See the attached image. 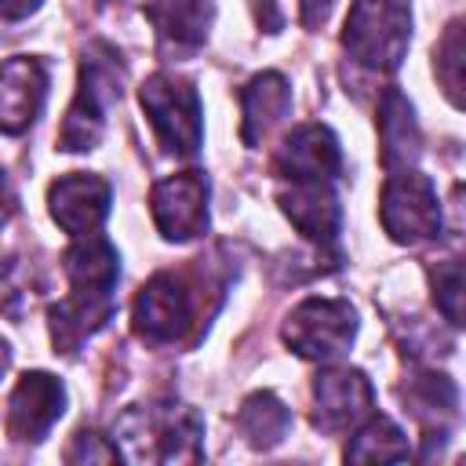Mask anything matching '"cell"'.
<instances>
[{
    "label": "cell",
    "instance_id": "cell-1",
    "mask_svg": "<svg viewBox=\"0 0 466 466\" xmlns=\"http://www.w3.org/2000/svg\"><path fill=\"white\" fill-rule=\"evenodd\" d=\"M411 36L408 0H353L342 29L346 51L368 69H397Z\"/></svg>",
    "mask_w": 466,
    "mask_h": 466
},
{
    "label": "cell",
    "instance_id": "cell-2",
    "mask_svg": "<svg viewBox=\"0 0 466 466\" xmlns=\"http://www.w3.org/2000/svg\"><path fill=\"white\" fill-rule=\"evenodd\" d=\"M116 433L127 441L131 459H175V462H193L200 459V433L204 422L193 408L167 404V408H135L120 419Z\"/></svg>",
    "mask_w": 466,
    "mask_h": 466
},
{
    "label": "cell",
    "instance_id": "cell-3",
    "mask_svg": "<svg viewBox=\"0 0 466 466\" xmlns=\"http://www.w3.org/2000/svg\"><path fill=\"white\" fill-rule=\"evenodd\" d=\"M120 98V62L116 55L98 44L87 58H84V69H80V91L66 113V124H62V135H58V146L76 153V149H91L98 138H102V127H106V109Z\"/></svg>",
    "mask_w": 466,
    "mask_h": 466
},
{
    "label": "cell",
    "instance_id": "cell-4",
    "mask_svg": "<svg viewBox=\"0 0 466 466\" xmlns=\"http://www.w3.org/2000/svg\"><path fill=\"white\" fill-rule=\"evenodd\" d=\"M138 98H142V109H146L160 146L178 153V157H193L200 146V95H197V87L182 76L157 73L142 84Z\"/></svg>",
    "mask_w": 466,
    "mask_h": 466
},
{
    "label": "cell",
    "instance_id": "cell-5",
    "mask_svg": "<svg viewBox=\"0 0 466 466\" xmlns=\"http://www.w3.org/2000/svg\"><path fill=\"white\" fill-rule=\"evenodd\" d=\"M357 313L346 299H306L284 324V342L306 360H335L350 350Z\"/></svg>",
    "mask_w": 466,
    "mask_h": 466
},
{
    "label": "cell",
    "instance_id": "cell-6",
    "mask_svg": "<svg viewBox=\"0 0 466 466\" xmlns=\"http://www.w3.org/2000/svg\"><path fill=\"white\" fill-rule=\"evenodd\" d=\"M197 284L186 273H157L135 299V328L149 342H178L197 324Z\"/></svg>",
    "mask_w": 466,
    "mask_h": 466
},
{
    "label": "cell",
    "instance_id": "cell-7",
    "mask_svg": "<svg viewBox=\"0 0 466 466\" xmlns=\"http://www.w3.org/2000/svg\"><path fill=\"white\" fill-rule=\"evenodd\" d=\"M379 215L386 233L397 244H419L441 233V200L426 175L419 171H397L382 186Z\"/></svg>",
    "mask_w": 466,
    "mask_h": 466
},
{
    "label": "cell",
    "instance_id": "cell-8",
    "mask_svg": "<svg viewBox=\"0 0 466 466\" xmlns=\"http://www.w3.org/2000/svg\"><path fill=\"white\" fill-rule=\"evenodd\" d=\"M149 204L167 240H193L208 229V178L200 171H178L157 182Z\"/></svg>",
    "mask_w": 466,
    "mask_h": 466
},
{
    "label": "cell",
    "instance_id": "cell-9",
    "mask_svg": "<svg viewBox=\"0 0 466 466\" xmlns=\"http://www.w3.org/2000/svg\"><path fill=\"white\" fill-rule=\"evenodd\" d=\"M375 393L364 371L357 368H331L320 371L313 382V422L324 433H342L371 415Z\"/></svg>",
    "mask_w": 466,
    "mask_h": 466
},
{
    "label": "cell",
    "instance_id": "cell-10",
    "mask_svg": "<svg viewBox=\"0 0 466 466\" xmlns=\"http://www.w3.org/2000/svg\"><path fill=\"white\" fill-rule=\"evenodd\" d=\"M47 200H51V218L66 233L87 237L109 215V182L87 171H73V175L55 178Z\"/></svg>",
    "mask_w": 466,
    "mask_h": 466
},
{
    "label": "cell",
    "instance_id": "cell-11",
    "mask_svg": "<svg viewBox=\"0 0 466 466\" xmlns=\"http://www.w3.org/2000/svg\"><path fill=\"white\" fill-rule=\"evenodd\" d=\"M66 390L47 371H29L18 379L7 404V433L15 441H40L62 415Z\"/></svg>",
    "mask_w": 466,
    "mask_h": 466
},
{
    "label": "cell",
    "instance_id": "cell-12",
    "mask_svg": "<svg viewBox=\"0 0 466 466\" xmlns=\"http://www.w3.org/2000/svg\"><path fill=\"white\" fill-rule=\"evenodd\" d=\"M44 95H47V69L40 58L18 55L0 62V131L7 135L25 131L36 120Z\"/></svg>",
    "mask_w": 466,
    "mask_h": 466
},
{
    "label": "cell",
    "instance_id": "cell-13",
    "mask_svg": "<svg viewBox=\"0 0 466 466\" xmlns=\"http://www.w3.org/2000/svg\"><path fill=\"white\" fill-rule=\"evenodd\" d=\"M339 167H342V153L324 124L295 127L277 153V171L291 182H328L339 175Z\"/></svg>",
    "mask_w": 466,
    "mask_h": 466
},
{
    "label": "cell",
    "instance_id": "cell-14",
    "mask_svg": "<svg viewBox=\"0 0 466 466\" xmlns=\"http://www.w3.org/2000/svg\"><path fill=\"white\" fill-rule=\"evenodd\" d=\"M211 0H146V18L167 55L197 51L211 29Z\"/></svg>",
    "mask_w": 466,
    "mask_h": 466
},
{
    "label": "cell",
    "instance_id": "cell-15",
    "mask_svg": "<svg viewBox=\"0 0 466 466\" xmlns=\"http://www.w3.org/2000/svg\"><path fill=\"white\" fill-rule=\"evenodd\" d=\"M280 204L295 229L317 244H331L339 233V200L328 182H291L280 193Z\"/></svg>",
    "mask_w": 466,
    "mask_h": 466
},
{
    "label": "cell",
    "instance_id": "cell-16",
    "mask_svg": "<svg viewBox=\"0 0 466 466\" xmlns=\"http://www.w3.org/2000/svg\"><path fill=\"white\" fill-rule=\"evenodd\" d=\"M291 91L280 73H258L244 91H240V135L248 146H258L262 135L288 113Z\"/></svg>",
    "mask_w": 466,
    "mask_h": 466
},
{
    "label": "cell",
    "instance_id": "cell-17",
    "mask_svg": "<svg viewBox=\"0 0 466 466\" xmlns=\"http://www.w3.org/2000/svg\"><path fill=\"white\" fill-rule=\"evenodd\" d=\"M379 127H382V164L390 171L408 167L419 157V131H415L411 106L404 102V95L397 87H390L379 106Z\"/></svg>",
    "mask_w": 466,
    "mask_h": 466
},
{
    "label": "cell",
    "instance_id": "cell-18",
    "mask_svg": "<svg viewBox=\"0 0 466 466\" xmlns=\"http://www.w3.org/2000/svg\"><path fill=\"white\" fill-rule=\"evenodd\" d=\"M291 426V411L273 397V393H251L240 411H237V430L244 433V441H251L255 448H273L284 441Z\"/></svg>",
    "mask_w": 466,
    "mask_h": 466
},
{
    "label": "cell",
    "instance_id": "cell-19",
    "mask_svg": "<svg viewBox=\"0 0 466 466\" xmlns=\"http://www.w3.org/2000/svg\"><path fill=\"white\" fill-rule=\"evenodd\" d=\"M346 459H353V462H386V459H408V441H404V433L390 422V419H382V415H368V426L350 441V448H346Z\"/></svg>",
    "mask_w": 466,
    "mask_h": 466
},
{
    "label": "cell",
    "instance_id": "cell-20",
    "mask_svg": "<svg viewBox=\"0 0 466 466\" xmlns=\"http://www.w3.org/2000/svg\"><path fill=\"white\" fill-rule=\"evenodd\" d=\"M404 400L415 408V415H451L459 397H455V382L448 375H437V371H419L415 379H408V390H404Z\"/></svg>",
    "mask_w": 466,
    "mask_h": 466
},
{
    "label": "cell",
    "instance_id": "cell-21",
    "mask_svg": "<svg viewBox=\"0 0 466 466\" xmlns=\"http://www.w3.org/2000/svg\"><path fill=\"white\" fill-rule=\"evenodd\" d=\"M437 76L448 91V98L462 102V22H451L444 40L437 44Z\"/></svg>",
    "mask_w": 466,
    "mask_h": 466
},
{
    "label": "cell",
    "instance_id": "cell-22",
    "mask_svg": "<svg viewBox=\"0 0 466 466\" xmlns=\"http://www.w3.org/2000/svg\"><path fill=\"white\" fill-rule=\"evenodd\" d=\"M433 299L448 324H462V266L459 258H444L433 269Z\"/></svg>",
    "mask_w": 466,
    "mask_h": 466
},
{
    "label": "cell",
    "instance_id": "cell-23",
    "mask_svg": "<svg viewBox=\"0 0 466 466\" xmlns=\"http://www.w3.org/2000/svg\"><path fill=\"white\" fill-rule=\"evenodd\" d=\"M120 451L113 448V444H106V437H98V433H76L73 437V444H69V451H66V459L69 462H84V459H95V462H113Z\"/></svg>",
    "mask_w": 466,
    "mask_h": 466
},
{
    "label": "cell",
    "instance_id": "cell-24",
    "mask_svg": "<svg viewBox=\"0 0 466 466\" xmlns=\"http://www.w3.org/2000/svg\"><path fill=\"white\" fill-rule=\"evenodd\" d=\"M251 7H255V18H258L262 29H269V33L280 29V11H277L273 0H251Z\"/></svg>",
    "mask_w": 466,
    "mask_h": 466
},
{
    "label": "cell",
    "instance_id": "cell-25",
    "mask_svg": "<svg viewBox=\"0 0 466 466\" xmlns=\"http://www.w3.org/2000/svg\"><path fill=\"white\" fill-rule=\"evenodd\" d=\"M40 0H0V15L4 18H25L29 11H36Z\"/></svg>",
    "mask_w": 466,
    "mask_h": 466
},
{
    "label": "cell",
    "instance_id": "cell-26",
    "mask_svg": "<svg viewBox=\"0 0 466 466\" xmlns=\"http://www.w3.org/2000/svg\"><path fill=\"white\" fill-rule=\"evenodd\" d=\"M328 7H331V0H302V18H306V25H317V22H324Z\"/></svg>",
    "mask_w": 466,
    "mask_h": 466
},
{
    "label": "cell",
    "instance_id": "cell-27",
    "mask_svg": "<svg viewBox=\"0 0 466 466\" xmlns=\"http://www.w3.org/2000/svg\"><path fill=\"white\" fill-rule=\"evenodd\" d=\"M11 211H15V193H11V186H7V178L0 171V226L11 218Z\"/></svg>",
    "mask_w": 466,
    "mask_h": 466
},
{
    "label": "cell",
    "instance_id": "cell-28",
    "mask_svg": "<svg viewBox=\"0 0 466 466\" xmlns=\"http://www.w3.org/2000/svg\"><path fill=\"white\" fill-rule=\"evenodd\" d=\"M7 360H11V350L0 342V375H4V368H7Z\"/></svg>",
    "mask_w": 466,
    "mask_h": 466
}]
</instances>
